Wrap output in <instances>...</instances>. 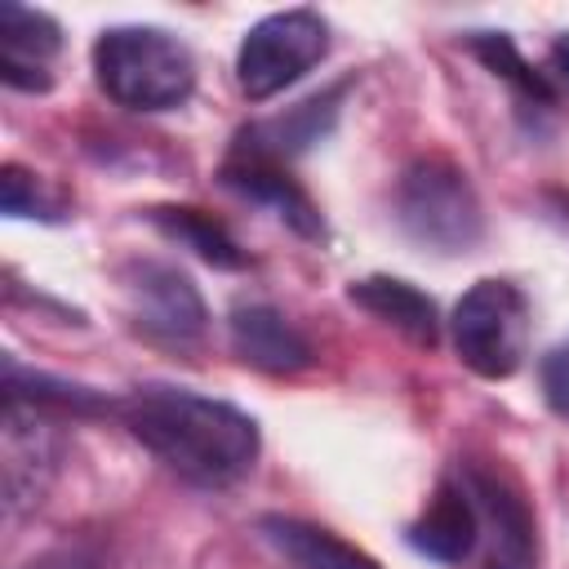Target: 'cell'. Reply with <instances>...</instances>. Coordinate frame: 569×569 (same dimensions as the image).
I'll list each match as a JSON object with an SVG mask.
<instances>
[{"instance_id":"obj_11","label":"cell","mask_w":569,"mask_h":569,"mask_svg":"<svg viewBox=\"0 0 569 569\" xmlns=\"http://www.w3.org/2000/svg\"><path fill=\"white\" fill-rule=\"evenodd\" d=\"M231 347L244 365L262 373H302L316 360L302 329L267 302H240L231 311Z\"/></svg>"},{"instance_id":"obj_17","label":"cell","mask_w":569,"mask_h":569,"mask_svg":"<svg viewBox=\"0 0 569 569\" xmlns=\"http://www.w3.org/2000/svg\"><path fill=\"white\" fill-rule=\"evenodd\" d=\"M467 49H471V53H476L493 76H502L520 98L542 102V107H551V102H556L551 80H547L533 62H525V53L516 49V40H511L507 31H471V36H467Z\"/></svg>"},{"instance_id":"obj_18","label":"cell","mask_w":569,"mask_h":569,"mask_svg":"<svg viewBox=\"0 0 569 569\" xmlns=\"http://www.w3.org/2000/svg\"><path fill=\"white\" fill-rule=\"evenodd\" d=\"M4 396L13 400H31V405H44V409H116L111 400H102L98 391L80 387V382H67V378H49L40 369H22L13 356H4Z\"/></svg>"},{"instance_id":"obj_1","label":"cell","mask_w":569,"mask_h":569,"mask_svg":"<svg viewBox=\"0 0 569 569\" xmlns=\"http://www.w3.org/2000/svg\"><path fill=\"white\" fill-rule=\"evenodd\" d=\"M116 413L142 449H151L173 476L200 489L236 485L258 462L262 449L258 422L244 409L218 396H200L191 387H169V382L133 387L129 396L116 400Z\"/></svg>"},{"instance_id":"obj_10","label":"cell","mask_w":569,"mask_h":569,"mask_svg":"<svg viewBox=\"0 0 569 569\" xmlns=\"http://www.w3.org/2000/svg\"><path fill=\"white\" fill-rule=\"evenodd\" d=\"M342 98H347V80L342 84H329L311 98H302L298 107H289L284 116H271V120H258L249 124L240 138H236V156H258V160H289L307 147H316L320 138L333 133L338 124V111H342Z\"/></svg>"},{"instance_id":"obj_9","label":"cell","mask_w":569,"mask_h":569,"mask_svg":"<svg viewBox=\"0 0 569 569\" xmlns=\"http://www.w3.org/2000/svg\"><path fill=\"white\" fill-rule=\"evenodd\" d=\"M62 49V27L27 4H0V80L27 93H44L53 84L49 62Z\"/></svg>"},{"instance_id":"obj_3","label":"cell","mask_w":569,"mask_h":569,"mask_svg":"<svg viewBox=\"0 0 569 569\" xmlns=\"http://www.w3.org/2000/svg\"><path fill=\"white\" fill-rule=\"evenodd\" d=\"M396 222L431 253H467L485 236V209L471 178L445 156H418L396 182Z\"/></svg>"},{"instance_id":"obj_8","label":"cell","mask_w":569,"mask_h":569,"mask_svg":"<svg viewBox=\"0 0 569 569\" xmlns=\"http://www.w3.org/2000/svg\"><path fill=\"white\" fill-rule=\"evenodd\" d=\"M462 480L480 511V533L489 538L485 569H533L538 565V525L520 493V485L502 467L467 462Z\"/></svg>"},{"instance_id":"obj_7","label":"cell","mask_w":569,"mask_h":569,"mask_svg":"<svg viewBox=\"0 0 569 569\" xmlns=\"http://www.w3.org/2000/svg\"><path fill=\"white\" fill-rule=\"evenodd\" d=\"M124 307L138 333L164 347H196L209 329V307L187 271L160 258H133L120 267Z\"/></svg>"},{"instance_id":"obj_14","label":"cell","mask_w":569,"mask_h":569,"mask_svg":"<svg viewBox=\"0 0 569 569\" xmlns=\"http://www.w3.org/2000/svg\"><path fill=\"white\" fill-rule=\"evenodd\" d=\"M347 298L356 307H365L373 320H382L396 333H405L409 342H418V347H436V338H440V311H436V302L418 284H409L400 276H365V280H351L347 284Z\"/></svg>"},{"instance_id":"obj_20","label":"cell","mask_w":569,"mask_h":569,"mask_svg":"<svg viewBox=\"0 0 569 569\" xmlns=\"http://www.w3.org/2000/svg\"><path fill=\"white\" fill-rule=\"evenodd\" d=\"M542 396L560 418H569V342L542 356Z\"/></svg>"},{"instance_id":"obj_5","label":"cell","mask_w":569,"mask_h":569,"mask_svg":"<svg viewBox=\"0 0 569 569\" xmlns=\"http://www.w3.org/2000/svg\"><path fill=\"white\" fill-rule=\"evenodd\" d=\"M329 53V22L316 9H280L258 18L236 49V84L249 102H267L302 80Z\"/></svg>"},{"instance_id":"obj_22","label":"cell","mask_w":569,"mask_h":569,"mask_svg":"<svg viewBox=\"0 0 569 569\" xmlns=\"http://www.w3.org/2000/svg\"><path fill=\"white\" fill-rule=\"evenodd\" d=\"M551 67L565 76V84H569V36H560L556 44H551Z\"/></svg>"},{"instance_id":"obj_21","label":"cell","mask_w":569,"mask_h":569,"mask_svg":"<svg viewBox=\"0 0 569 569\" xmlns=\"http://www.w3.org/2000/svg\"><path fill=\"white\" fill-rule=\"evenodd\" d=\"M22 569H93V565L84 556H76V551H53V556H40V560H31Z\"/></svg>"},{"instance_id":"obj_2","label":"cell","mask_w":569,"mask_h":569,"mask_svg":"<svg viewBox=\"0 0 569 569\" xmlns=\"http://www.w3.org/2000/svg\"><path fill=\"white\" fill-rule=\"evenodd\" d=\"M93 80L116 107L173 111L196 89V53L164 27H107L93 40Z\"/></svg>"},{"instance_id":"obj_13","label":"cell","mask_w":569,"mask_h":569,"mask_svg":"<svg viewBox=\"0 0 569 569\" xmlns=\"http://www.w3.org/2000/svg\"><path fill=\"white\" fill-rule=\"evenodd\" d=\"M222 182L231 187V191H240L244 200H253V204H267L284 227H293L298 236H320V209L311 204V196L289 178V169L284 164H276V160H258V156H236L231 151V160L222 164Z\"/></svg>"},{"instance_id":"obj_4","label":"cell","mask_w":569,"mask_h":569,"mask_svg":"<svg viewBox=\"0 0 569 569\" xmlns=\"http://www.w3.org/2000/svg\"><path fill=\"white\" fill-rule=\"evenodd\" d=\"M458 360L498 382L525 365L529 351V298L511 280H476L449 316Z\"/></svg>"},{"instance_id":"obj_16","label":"cell","mask_w":569,"mask_h":569,"mask_svg":"<svg viewBox=\"0 0 569 569\" xmlns=\"http://www.w3.org/2000/svg\"><path fill=\"white\" fill-rule=\"evenodd\" d=\"M151 222L169 236V240H178L182 249H191L196 258H204L209 267H244V249L231 240V231L218 222V218H209L204 209H187V204H160V209H151Z\"/></svg>"},{"instance_id":"obj_15","label":"cell","mask_w":569,"mask_h":569,"mask_svg":"<svg viewBox=\"0 0 569 569\" xmlns=\"http://www.w3.org/2000/svg\"><path fill=\"white\" fill-rule=\"evenodd\" d=\"M258 533L271 551H280L293 569H382L369 551L342 542L333 529L298 520V516H262Z\"/></svg>"},{"instance_id":"obj_6","label":"cell","mask_w":569,"mask_h":569,"mask_svg":"<svg viewBox=\"0 0 569 569\" xmlns=\"http://www.w3.org/2000/svg\"><path fill=\"white\" fill-rule=\"evenodd\" d=\"M62 462V431L44 405L4 396L0 413V502L4 516L18 520L36 511L58 476Z\"/></svg>"},{"instance_id":"obj_19","label":"cell","mask_w":569,"mask_h":569,"mask_svg":"<svg viewBox=\"0 0 569 569\" xmlns=\"http://www.w3.org/2000/svg\"><path fill=\"white\" fill-rule=\"evenodd\" d=\"M0 209L9 218H44V222H58L62 218V204L44 196L40 178L18 169V164H4L0 169Z\"/></svg>"},{"instance_id":"obj_12","label":"cell","mask_w":569,"mask_h":569,"mask_svg":"<svg viewBox=\"0 0 569 569\" xmlns=\"http://www.w3.org/2000/svg\"><path fill=\"white\" fill-rule=\"evenodd\" d=\"M480 542V511L471 502L467 480H445L427 511L409 525V547L436 565H462Z\"/></svg>"}]
</instances>
